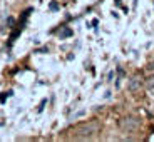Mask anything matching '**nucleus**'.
<instances>
[{
	"instance_id": "39448f33",
	"label": "nucleus",
	"mask_w": 154,
	"mask_h": 142,
	"mask_svg": "<svg viewBox=\"0 0 154 142\" xmlns=\"http://www.w3.org/2000/svg\"><path fill=\"white\" fill-rule=\"evenodd\" d=\"M147 89L151 90V94H154V79H151V80L147 82Z\"/></svg>"
},
{
	"instance_id": "f03ea898",
	"label": "nucleus",
	"mask_w": 154,
	"mask_h": 142,
	"mask_svg": "<svg viewBox=\"0 0 154 142\" xmlns=\"http://www.w3.org/2000/svg\"><path fill=\"white\" fill-rule=\"evenodd\" d=\"M119 125H121V129H122V131L132 132L134 129H137V127H139V120L134 119V117H126L124 120H121Z\"/></svg>"
},
{
	"instance_id": "7ed1b4c3",
	"label": "nucleus",
	"mask_w": 154,
	"mask_h": 142,
	"mask_svg": "<svg viewBox=\"0 0 154 142\" xmlns=\"http://www.w3.org/2000/svg\"><path fill=\"white\" fill-rule=\"evenodd\" d=\"M139 89H141V80L132 79V80L129 82V90H139Z\"/></svg>"
},
{
	"instance_id": "20e7f679",
	"label": "nucleus",
	"mask_w": 154,
	"mask_h": 142,
	"mask_svg": "<svg viewBox=\"0 0 154 142\" xmlns=\"http://www.w3.org/2000/svg\"><path fill=\"white\" fill-rule=\"evenodd\" d=\"M60 37H69V35H72V30H69V29H64V30L60 32Z\"/></svg>"
},
{
	"instance_id": "0eeeda50",
	"label": "nucleus",
	"mask_w": 154,
	"mask_h": 142,
	"mask_svg": "<svg viewBox=\"0 0 154 142\" xmlns=\"http://www.w3.org/2000/svg\"><path fill=\"white\" fill-rule=\"evenodd\" d=\"M7 23L12 27V25H14V19H12V17H8V19H7Z\"/></svg>"
},
{
	"instance_id": "423d86ee",
	"label": "nucleus",
	"mask_w": 154,
	"mask_h": 142,
	"mask_svg": "<svg viewBox=\"0 0 154 142\" xmlns=\"http://www.w3.org/2000/svg\"><path fill=\"white\" fill-rule=\"evenodd\" d=\"M50 8H52V10H57V8H59V5L55 4V2H52V4H50Z\"/></svg>"
},
{
	"instance_id": "f257e3e1",
	"label": "nucleus",
	"mask_w": 154,
	"mask_h": 142,
	"mask_svg": "<svg viewBox=\"0 0 154 142\" xmlns=\"http://www.w3.org/2000/svg\"><path fill=\"white\" fill-rule=\"evenodd\" d=\"M100 131V124L97 122V120H94V122H87L84 124V125H81L79 129H77V139H89L92 137L94 134H97V132Z\"/></svg>"
}]
</instances>
